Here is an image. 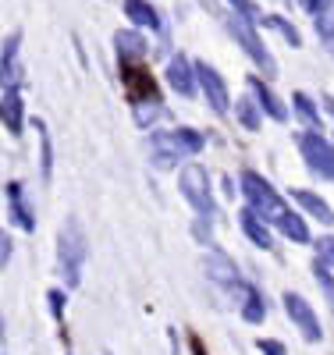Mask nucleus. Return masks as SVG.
<instances>
[{"label": "nucleus", "mask_w": 334, "mask_h": 355, "mask_svg": "<svg viewBox=\"0 0 334 355\" xmlns=\"http://www.w3.org/2000/svg\"><path fill=\"white\" fill-rule=\"evenodd\" d=\"M242 231H246L260 249H274V239H270V231L263 227V220H260V214L253 210V206H249L246 214H242Z\"/></svg>", "instance_id": "4468645a"}, {"label": "nucleus", "mask_w": 334, "mask_h": 355, "mask_svg": "<svg viewBox=\"0 0 334 355\" xmlns=\"http://www.w3.org/2000/svg\"><path fill=\"white\" fill-rule=\"evenodd\" d=\"M47 299H50V313L60 320V313H65V295H60V291H50Z\"/></svg>", "instance_id": "7c9ffc66"}, {"label": "nucleus", "mask_w": 334, "mask_h": 355, "mask_svg": "<svg viewBox=\"0 0 334 355\" xmlns=\"http://www.w3.org/2000/svg\"><path fill=\"white\" fill-rule=\"evenodd\" d=\"M196 78H199V85H203V93H206L210 107H214L217 114H224V110H228V103H231L224 78H221L214 68H210V64H196Z\"/></svg>", "instance_id": "6e6552de"}, {"label": "nucleus", "mask_w": 334, "mask_h": 355, "mask_svg": "<svg viewBox=\"0 0 334 355\" xmlns=\"http://www.w3.org/2000/svg\"><path fill=\"white\" fill-rule=\"evenodd\" d=\"M36 128H40V142H43V178H50V135L40 121H36Z\"/></svg>", "instance_id": "a878e982"}, {"label": "nucleus", "mask_w": 334, "mask_h": 355, "mask_svg": "<svg viewBox=\"0 0 334 355\" xmlns=\"http://www.w3.org/2000/svg\"><path fill=\"white\" fill-rule=\"evenodd\" d=\"M231 4H235V11L242 15V18H246V21H253L260 11H256V4H253V0H231Z\"/></svg>", "instance_id": "cd10ccee"}, {"label": "nucleus", "mask_w": 334, "mask_h": 355, "mask_svg": "<svg viewBox=\"0 0 334 355\" xmlns=\"http://www.w3.org/2000/svg\"><path fill=\"white\" fill-rule=\"evenodd\" d=\"M278 224H281V234H285V239H292V242H310V231H306V224H302L299 214H285Z\"/></svg>", "instance_id": "6ab92c4d"}, {"label": "nucleus", "mask_w": 334, "mask_h": 355, "mask_svg": "<svg viewBox=\"0 0 334 355\" xmlns=\"http://www.w3.org/2000/svg\"><path fill=\"white\" fill-rule=\"evenodd\" d=\"M331 114H334V103H331Z\"/></svg>", "instance_id": "2f4dec72"}, {"label": "nucleus", "mask_w": 334, "mask_h": 355, "mask_svg": "<svg viewBox=\"0 0 334 355\" xmlns=\"http://www.w3.org/2000/svg\"><path fill=\"white\" fill-rule=\"evenodd\" d=\"M263 299H260V295L253 291V288H246V302H242V316H246L249 323H260L263 320Z\"/></svg>", "instance_id": "4be33fe9"}, {"label": "nucleus", "mask_w": 334, "mask_h": 355, "mask_svg": "<svg viewBox=\"0 0 334 355\" xmlns=\"http://www.w3.org/2000/svg\"><path fill=\"white\" fill-rule=\"evenodd\" d=\"M285 309L295 320V327L302 331V338H306V341H320V323H317V313L306 306V299H299L295 291H288L285 295Z\"/></svg>", "instance_id": "0eeeda50"}, {"label": "nucleus", "mask_w": 334, "mask_h": 355, "mask_svg": "<svg viewBox=\"0 0 334 355\" xmlns=\"http://www.w3.org/2000/svg\"><path fill=\"white\" fill-rule=\"evenodd\" d=\"M299 4H302V11H306V15H324L331 8V0H299Z\"/></svg>", "instance_id": "c85d7f7f"}, {"label": "nucleus", "mask_w": 334, "mask_h": 355, "mask_svg": "<svg viewBox=\"0 0 334 355\" xmlns=\"http://www.w3.org/2000/svg\"><path fill=\"white\" fill-rule=\"evenodd\" d=\"M167 85L174 89V93H181V96H192L196 82H192V68H189L185 57H171V64H167Z\"/></svg>", "instance_id": "9b49d317"}, {"label": "nucleus", "mask_w": 334, "mask_h": 355, "mask_svg": "<svg viewBox=\"0 0 334 355\" xmlns=\"http://www.w3.org/2000/svg\"><path fill=\"white\" fill-rule=\"evenodd\" d=\"M320 33L331 40V50H334V11L331 15H320Z\"/></svg>", "instance_id": "c756f323"}, {"label": "nucleus", "mask_w": 334, "mask_h": 355, "mask_svg": "<svg viewBox=\"0 0 334 355\" xmlns=\"http://www.w3.org/2000/svg\"><path fill=\"white\" fill-rule=\"evenodd\" d=\"M153 150L160 153L157 164H174L178 157H192L203 150V135L192 132V128H171V132H160L153 135Z\"/></svg>", "instance_id": "f03ea898"}, {"label": "nucleus", "mask_w": 334, "mask_h": 355, "mask_svg": "<svg viewBox=\"0 0 334 355\" xmlns=\"http://www.w3.org/2000/svg\"><path fill=\"white\" fill-rule=\"evenodd\" d=\"M242 192H246L249 206H253L260 217H274V220H281V217L288 214V210H285V202H281V196L270 189L260 174H253V171L242 174Z\"/></svg>", "instance_id": "7ed1b4c3"}, {"label": "nucleus", "mask_w": 334, "mask_h": 355, "mask_svg": "<svg viewBox=\"0 0 334 355\" xmlns=\"http://www.w3.org/2000/svg\"><path fill=\"white\" fill-rule=\"evenodd\" d=\"M295 114H299L310 128H320V114H317V107H313V100H310L306 93H295Z\"/></svg>", "instance_id": "aec40b11"}, {"label": "nucleus", "mask_w": 334, "mask_h": 355, "mask_svg": "<svg viewBox=\"0 0 334 355\" xmlns=\"http://www.w3.org/2000/svg\"><path fill=\"white\" fill-rule=\"evenodd\" d=\"M228 28H231V36L242 43V50H246L253 61L263 68V71H274V61H270V53L263 50V43H260V36L253 33V28L246 25V21H238V18H228Z\"/></svg>", "instance_id": "423d86ee"}, {"label": "nucleus", "mask_w": 334, "mask_h": 355, "mask_svg": "<svg viewBox=\"0 0 334 355\" xmlns=\"http://www.w3.org/2000/svg\"><path fill=\"white\" fill-rule=\"evenodd\" d=\"M8 199H11V206H15V220L25 227V231H33L36 227V220H33V206H28V199L22 196V185H8Z\"/></svg>", "instance_id": "2eb2a0df"}, {"label": "nucleus", "mask_w": 334, "mask_h": 355, "mask_svg": "<svg viewBox=\"0 0 334 355\" xmlns=\"http://www.w3.org/2000/svg\"><path fill=\"white\" fill-rule=\"evenodd\" d=\"M125 15L132 18V21H139V25H149V28H160V18H157V11L146 4V0H125Z\"/></svg>", "instance_id": "a211bd4d"}, {"label": "nucleus", "mask_w": 334, "mask_h": 355, "mask_svg": "<svg viewBox=\"0 0 334 355\" xmlns=\"http://www.w3.org/2000/svg\"><path fill=\"white\" fill-rule=\"evenodd\" d=\"M114 50H117V57H121L125 64H139L142 57H146V40H142L139 33L121 28V33L114 36Z\"/></svg>", "instance_id": "1a4fd4ad"}, {"label": "nucleus", "mask_w": 334, "mask_h": 355, "mask_svg": "<svg viewBox=\"0 0 334 355\" xmlns=\"http://www.w3.org/2000/svg\"><path fill=\"white\" fill-rule=\"evenodd\" d=\"M292 196H295V202L302 206V210H310V214H313V217H317L320 224H334V210H331V206H327V202H324V199H320L317 192H306V189H295Z\"/></svg>", "instance_id": "f8f14e48"}, {"label": "nucleus", "mask_w": 334, "mask_h": 355, "mask_svg": "<svg viewBox=\"0 0 334 355\" xmlns=\"http://www.w3.org/2000/svg\"><path fill=\"white\" fill-rule=\"evenodd\" d=\"M4 125H8L11 132H22V100H18L15 82L4 85Z\"/></svg>", "instance_id": "dca6fc26"}, {"label": "nucleus", "mask_w": 334, "mask_h": 355, "mask_svg": "<svg viewBox=\"0 0 334 355\" xmlns=\"http://www.w3.org/2000/svg\"><path fill=\"white\" fill-rule=\"evenodd\" d=\"M238 121H242V128H260V100H242L238 103Z\"/></svg>", "instance_id": "412c9836"}, {"label": "nucleus", "mask_w": 334, "mask_h": 355, "mask_svg": "<svg viewBox=\"0 0 334 355\" xmlns=\"http://www.w3.org/2000/svg\"><path fill=\"white\" fill-rule=\"evenodd\" d=\"M267 25H270V28H278V33H281L292 46H299V33H295V25H288L285 18H267Z\"/></svg>", "instance_id": "b1692460"}, {"label": "nucleus", "mask_w": 334, "mask_h": 355, "mask_svg": "<svg viewBox=\"0 0 334 355\" xmlns=\"http://www.w3.org/2000/svg\"><path fill=\"white\" fill-rule=\"evenodd\" d=\"M299 146H302V153H306V164L334 182V146L324 142L317 132H306V135L299 139Z\"/></svg>", "instance_id": "39448f33"}, {"label": "nucleus", "mask_w": 334, "mask_h": 355, "mask_svg": "<svg viewBox=\"0 0 334 355\" xmlns=\"http://www.w3.org/2000/svg\"><path fill=\"white\" fill-rule=\"evenodd\" d=\"M313 245H317V259L327 263V266H334V239H317Z\"/></svg>", "instance_id": "393cba45"}, {"label": "nucleus", "mask_w": 334, "mask_h": 355, "mask_svg": "<svg viewBox=\"0 0 334 355\" xmlns=\"http://www.w3.org/2000/svg\"><path fill=\"white\" fill-rule=\"evenodd\" d=\"M125 85H128L132 100H139V103H157V85H153V78H149L142 68H128V71H125Z\"/></svg>", "instance_id": "9d476101"}, {"label": "nucleus", "mask_w": 334, "mask_h": 355, "mask_svg": "<svg viewBox=\"0 0 334 355\" xmlns=\"http://www.w3.org/2000/svg\"><path fill=\"white\" fill-rule=\"evenodd\" d=\"M82 259H85V242H82V227L78 220H68L57 234V274L68 288H78L82 281Z\"/></svg>", "instance_id": "f257e3e1"}, {"label": "nucleus", "mask_w": 334, "mask_h": 355, "mask_svg": "<svg viewBox=\"0 0 334 355\" xmlns=\"http://www.w3.org/2000/svg\"><path fill=\"white\" fill-rule=\"evenodd\" d=\"M313 274H317L320 288L327 291V299H331V306H334V277L327 274V263H320V259H317V266H313Z\"/></svg>", "instance_id": "5701e85b"}, {"label": "nucleus", "mask_w": 334, "mask_h": 355, "mask_svg": "<svg viewBox=\"0 0 334 355\" xmlns=\"http://www.w3.org/2000/svg\"><path fill=\"white\" fill-rule=\"evenodd\" d=\"M249 93H253V96L260 100V107H263V110H267L270 117H274V121H285V117H288V110L281 107V100H278L274 93H270V89H267V85H263L260 78H249Z\"/></svg>", "instance_id": "ddd939ff"}, {"label": "nucleus", "mask_w": 334, "mask_h": 355, "mask_svg": "<svg viewBox=\"0 0 334 355\" xmlns=\"http://www.w3.org/2000/svg\"><path fill=\"white\" fill-rule=\"evenodd\" d=\"M256 348H260L263 355H285V345H281V341H274V338H260V341H256Z\"/></svg>", "instance_id": "bb28decb"}, {"label": "nucleus", "mask_w": 334, "mask_h": 355, "mask_svg": "<svg viewBox=\"0 0 334 355\" xmlns=\"http://www.w3.org/2000/svg\"><path fill=\"white\" fill-rule=\"evenodd\" d=\"M181 192H185V199L196 206L199 217H206V220L217 217V202H214V196H210V182H206L203 167H185L181 171Z\"/></svg>", "instance_id": "20e7f679"}, {"label": "nucleus", "mask_w": 334, "mask_h": 355, "mask_svg": "<svg viewBox=\"0 0 334 355\" xmlns=\"http://www.w3.org/2000/svg\"><path fill=\"white\" fill-rule=\"evenodd\" d=\"M206 270H210V277H217V281H224V284H238L235 263H231L228 256H221V252H210V256H206Z\"/></svg>", "instance_id": "f3484780"}]
</instances>
